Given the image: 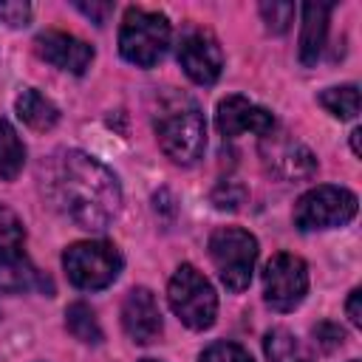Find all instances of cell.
Returning <instances> with one entry per match:
<instances>
[{
	"label": "cell",
	"instance_id": "30bf717a",
	"mask_svg": "<svg viewBox=\"0 0 362 362\" xmlns=\"http://www.w3.org/2000/svg\"><path fill=\"white\" fill-rule=\"evenodd\" d=\"M215 124L221 130V136L235 139L243 133H257V136H269L274 130V119L266 107L249 102L246 96H226L218 102V113H215Z\"/></svg>",
	"mask_w": 362,
	"mask_h": 362
},
{
	"label": "cell",
	"instance_id": "e0dca14e",
	"mask_svg": "<svg viewBox=\"0 0 362 362\" xmlns=\"http://www.w3.org/2000/svg\"><path fill=\"white\" fill-rule=\"evenodd\" d=\"M263 351L269 362H314L311 351L286 328H272L263 339Z\"/></svg>",
	"mask_w": 362,
	"mask_h": 362
},
{
	"label": "cell",
	"instance_id": "484cf974",
	"mask_svg": "<svg viewBox=\"0 0 362 362\" xmlns=\"http://www.w3.org/2000/svg\"><path fill=\"white\" fill-rule=\"evenodd\" d=\"M31 17L28 3H0V20L8 25H25Z\"/></svg>",
	"mask_w": 362,
	"mask_h": 362
},
{
	"label": "cell",
	"instance_id": "cb8c5ba5",
	"mask_svg": "<svg viewBox=\"0 0 362 362\" xmlns=\"http://www.w3.org/2000/svg\"><path fill=\"white\" fill-rule=\"evenodd\" d=\"M314 339H317V345L322 348V351H334V348H339L342 342H345V331L337 325V322H320V325H314Z\"/></svg>",
	"mask_w": 362,
	"mask_h": 362
},
{
	"label": "cell",
	"instance_id": "ac0fdd59",
	"mask_svg": "<svg viewBox=\"0 0 362 362\" xmlns=\"http://www.w3.org/2000/svg\"><path fill=\"white\" fill-rule=\"evenodd\" d=\"M23 164H25V147H23L17 130L6 119H0V178L14 181L23 170Z\"/></svg>",
	"mask_w": 362,
	"mask_h": 362
},
{
	"label": "cell",
	"instance_id": "f1b7e54d",
	"mask_svg": "<svg viewBox=\"0 0 362 362\" xmlns=\"http://www.w3.org/2000/svg\"><path fill=\"white\" fill-rule=\"evenodd\" d=\"M359 136H362V130H359V127H356V130H354V133H351V147H354V153H356V156H359V153H362V150H359Z\"/></svg>",
	"mask_w": 362,
	"mask_h": 362
},
{
	"label": "cell",
	"instance_id": "8fae6325",
	"mask_svg": "<svg viewBox=\"0 0 362 362\" xmlns=\"http://www.w3.org/2000/svg\"><path fill=\"white\" fill-rule=\"evenodd\" d=\"M34 48L45 62H51L62 71H71V74H85L93 62V48L68 31H54V28L42 31L34 40Z\"/></svg>",
	"mask_w": 362,
	"mask_h": 362
},
{
	"label": "cell",
	"instance_id": "5bb4252c",
	"mask_svg": "<svg viewBox=\"0 0 362 362\" xmlns=\"http://www.w3.org/2000/svg\"><path fill=\"white\" fill-rule=\"evenodd\" d=\"M328 14L331 3H305L303 6V28H300V62L305 68L317 65L325 34H328Z\"/></svg>",
	"mask_w": 362,
	"mask_h": 362
},
{
	"label": "cell",
	"instance_id": "52a82bcc",
	"mask_svg": "<svg viewBox=\"0 0 362 362\" xmlns=\"http://www.w3.org/2000/svg\"><path fill=\"white\" fill-rule=\"evenodd\" d=\"M356 195L345 187H331V184H320L314 189H308L305 195L297 198L294 204V226L303 232H314V229H331V226H342L356 215Z\"/></svg>",
	"mask_w": 362,
	"mask_h": 362
},
{
	"label": "cell",
	"instance_id": "d6986e66",
	"mask_svg": "<svg viewBox=\"0 0 362 362\" xmlns=\"http://www.w3.org/2000/svg\"><path fill=\"white\" fill-rule=\"evenodd\" d=\"M65 325L79 342H88V345H99L102 342V328L96 322V314L85 303H71L65 308Z\"/></svg>",
	"mask_w": 362,
	"mask_h": 362
},
{
	"label": "cell",
	"instance_id": "7a4b0ae2",
	"mask_svg": "<svg viewBox=\"0 0 362 362\" xmlns=\"http://www.w3.org/2000/svg\"><path fill=\"white\" fill-rule=\"evenodd\" d=\"M153 127L161 150L175 164H195L206 147V122L198 102L181 90H167L158 96Z\"/></svg>",
	"mask_w": 362,
	"mask_h": 362
},
{
	"label": "cell",
	"instance_id": "2e32d148",
	"mask_svg": "<svg viewBox=\"0 0 362 362\" xmlns=\"http://www.w3.org/2000/svg\"><path fill=\"white\" fill-rule=\"evenodd\" d=\"M14 107H17V116H20L31 130H40V133L51 130V127L59 122L57 105H54L51 99H45V96H42L40 90H34V88H25V90L17 96Z\"/></svg>",
	"mask_w": 362,
	"mask_h": 362
},
{
	"label": "cell",
	"instance_id": "ffe728a7",
	"mask_svg": "<svg viewBox=\"0 0 362 362\" xmlns=\"http://www.w3.org/2000/svg\"><path fill=\"white\" fill-rule=\"evenodd\" d=\"M320 105L337 119H354L359 113V90H356V85L328 88L320 93Z\"/></svg>",
	"mask_w": 362,
	"mask_h": 362
},
{
	"label": "cell",
	"instance_id": "83f0119b",
	"mask_svg": "<svg viewBox=\"0 0 362 362\" xmlns=\"http://www.w3.org/2000/svg\"><path fill=\"white\" fill-rule=\"evenodd\" d=\"M359 300H362V291L359 288H354L351 294H348V303H345V311H348V320L359 328L362 325V305H359Z\"/></svg>",
	"mask_w": 362,
	"mask_h": 362
},
{
	"label": "cell",
	"instance_id": "6da1fadb",
	"mask_svg": "<svg viewBox=\"0 0 362 362\" xmlns=\"http://www.w3.org/2000/svg\"><path fill=\"white\" fill-rule=\"evenodd\" d=\"M45 184L54 206L88 232L107 229L122 209L116 175L82 150H62L54 156Z\"/></svg>",
	"mask_w": 362,
	"mask_h": 362
},
{
	"label": "cell",
	"instance_id": "7c38bea8",
	"mask_svg": "<svg viewBox=\"0 0 362 362\" xmlns=\"http://www.w3.org/2000/svg\"><path fill=\"white\" fill-rule=\"evenodd\" d=\"M122 328L139 345L158 339L161 311H158V303H156L150 288H130L127 291V297L122 303Z\"/></svg>",
	"mask_w": 362,
	"mask_h": 362
},
{
	"label": "cell",
	"instance_id": "9a60e30c",
	"mask_svg": "<svg viewBox=\"0 0 362 362\" xmlns=\"http://www.w3.org/2000/svg\"><path fill=\"white\" fill-rule=\"evenodd\" d=\"M31 288H40V291L51 294V283L31 266L25 252L0 255V291L20 294V291H31Z\"/></svg>",
	"mask_w": 362,
	"mask_h": 362
},
{
	"label": "cell",
	"instance_id": "9c48e42d",
	"mask_svg": "<svg viewBox=\"0 0 362 362\" xmlns=\"http://www.w3.org/2000/svg\"><path fill=\"white\" fill-rule=\"evenodd\" d=\"M178 65L198 85H212L223 71V51L206 28H189L178 42Z\"/></svg>",
	"mask_w": 362,
	"mask_h": 362
},
{
	"label": "cell",
	"instance_id": "603a6c76",
	"mask_svg": "<svg viewBox=\"0 0 362 362\" xmlns=\"http://www.w3.org/2000/svg\"><path fill=\"white\" fill-rule=\"evenodd\" d=\"M198 362H252L249 351L235 345V342H212L201 356Z\"/></svg>",
	"mask_w": 362,
	"mask_h": 362
},
{
	"label": "cell",
	"instance_id": "3957f363",
	"mask_svg": "<svg viewBox=\"0 0 362 362\" xmlns=\"http://www.w3.org/2000/svg\"><path fill=\"white\" fill-rule=\"evenodd\" d=\"M170 45V20L158 11L130 6L119 28V51L139 68L156 65Z\"/></svg>",
	"mask_w": 362,
	"mask_h": 362
},
{
	"label": "cell",
	"instance_id": "ba28073f",
	"mask_svg": "<svg viewBox=\"0 0 362 362\" xmlns=\"http://www.w3.org/2000/svg\"><path fill=\"white\" fill-rule=\"evenodd\" d=\"M308 291V266L303 257L277 252L263 269V297L274 311H294Z\"/></svg>",
	"mask_w": 362,
	"mask_h": 362
},
{
	"label": "cell",
	"instance_id": "4fadbf2b",
	"mask_svg": "<svg viewBox=\"0 0 362 362\" xmlns=\"http://www.w3.org/2000/svg\"><path fill=\"white\" fill-rule=\"evenodd\" d=\"M266 156V164L274 175L286 178V181H297V178H311L317 173V158L308 147L291 141V139H283V141H274L272 150H263Z\"/></svg>",
	"mask_w": 362,
	"mask_h": 362
},
{
	"label": "cell",
	"instance_id": "7402d4cb",
	"mask_svg": "<svg viewBox=\"0 0 362 362\" xmlns=\"http://www.w3.org/2000/svg\"><path fill=\"white\" fill-rule=\"evenodd\" d=\"M294 3H277V0H272V3H260V17H263V23H266V28L272 31V34H283V31H288V25H291V20H294Z\"/></svg>",
	"mask_w": 362,
	"mask_h": 362
},
{
	"label": "cell",
	"instance_id": "277c9868",
	"mask_svg": "<svg viewBox=\"0 0 362 362\" xmlns=\"http://www.w3.org/2000/svg\"><path fill=\"white\" fill-rule=\"evenodd\" d=\"M167 300L173 314L192 331H206L218 314V294L212 283L189 263L178 266L167 286Z\"/></svg>",
	"mask_w": 362,
	"mask_h": 362
},
{
	"label": "cell",
	"instance_id": "d4e9b609",
	"mask_svg": "<svg viewBox=\"0 0 362 362\" xmlns=\"http://www.w3.org/2000/svg\"><path fill=\"white\" fill-rule=\"evenodd\" d=\"M243 187H238L235 181H226V184H221L218 189H215V195H212V201L218 204V209H238V204L243 201V192H240Z\"/></svg>",
	"mask_w": 362,
	"mask_h": 362
},
{
	"label": "cell",
	"instance_id": "4316f807",
	"mask_svg": "<svg viewBox=\"0 0 362 362\" xmlns=\"http://www.w3.org/2000/svg\"><path fill=\"white\" fill-rule=\"evenodd\" d=\"M76 8H79L85 17H90L96 25H102L113 6H110V3H76Z\"/></svg>",
	"mask_w": 362,
	"mask_h": 362
},
{
	"label": "cell",
	"instance_id": "44dd1931",
	"mask_svg": "<svg viewBox=\"0 0 362 362\" xmlns=\"http://www.w3.org/2000/svg\"><path fill=\"white\" fill-rule=\"evenodd\" d=\"M23 243H25L23 221L8 206H0V255H17L23 252Z\"/></svg>",
	"mask_w": 362,
	"mask_h": 362
},
{
	"label": "cell",
	"instance_id": "4dcf8cb0",
	"mask_svg": "<svg viewBox=\"0 0 362 362\" xmlns=\"http://www.w3.org/2000/svg\"><path fill=\"white\" fill-rule=\"evenodd\" d=\"M351 362H356V359H351Z\"/></svg>",
	"mask_w": 362,
	"mask_h": 362
},
{
	"label": "cell",
	"instance_id": "8992f818",
	"mask_svg": "<svg viewBox=\"0 0 362 362\" xmlns=\"http://www.w3.org/2000/svg\"><path fill=\"white\" fill-rule=\"evenodd\" d=\"M209 257L221 283L229 291H243L257 263V240L240 226H221L209 238Z\"/></svg>",
	"mask_w": 362,
	"mask_h": 362
},
{
	"label": "cell",
	"instance_id": "f546056e",
	"mask_svg": "<svg viewBox=\"0 0 362 362\" xmlns=\"http://www.w3.org/2000/svg\"><path fill=\"white\" fill-rule=\"evenodd\" d=\"M139 362H158V359H139Z\"/></svg>",
	"mask_w": 362,
	"mask_h": 362
},
{
	"label": "cell",
	"instance_id": "5b68a950",
	"mask_svg": "<svg viewBox=\"0 0 362 362\" xmlns=\"http://www.w3.org/2000/svg\"><path fill=\"white\" fill-rule=\"evenodd\" d=\"M122 252L107 240H79L62 252L68 280L82 291L107 288L122 272Z\"/></svg>",
	"mask_w": 362,
	"mask_h": 362
}]
</instances>
